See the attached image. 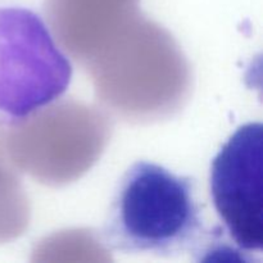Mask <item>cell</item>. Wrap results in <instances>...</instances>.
Listing matches in <instances>:
<instances>
[{
	"label": "cell",
	"instance_id": "cell-2",
	"mask_svg": "<svg viewBox=\"0 0 263 263\" xmlns=\"http://www.w3.org/2000/svg\"><path fill=\"white\" fill-rule=\"evenodd\" d=\"M72 66L40 15L0 0V115L22 121L66 92Z\"/></svg>",
	"mask_w": 263,
	"mask_h": 263
},
{
	"label": "cell",
	"instance_id": "cell-3",
	"mask_svg": "<svg viewBox=\"0 0 263 263\" xmlns=\"http://www.w3.org/2000/svg\"><path fill=\"white\" fill-rule=\"evenodd\" d=\"M263 126H240L211 163L213 207L229 240L254 258L263 249Z\"/></svg>",
	"mask_w": 263,
	"mask_h": 263
},
{
	"label": "cell",
	"instance_id": "cell-1",
	"mask_svg": "<svg viewBox=\"0 0 263 263\" xmlns=\"http://www.w3.org/2000/svg\"><path fill=\"white\" fill-rule=\"evenodd\" d=\"M211 231L194 179L153 162L138 161L118 180L100 240L110 251L171 258L198 256Z\"/></svg>",
	"mask_w": 263,
	"mask_h": 263
}]
</instances>
